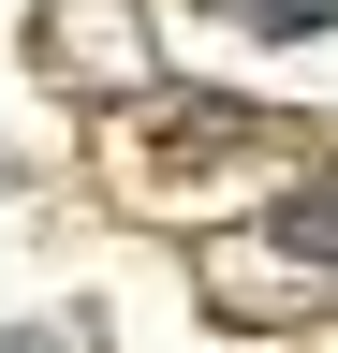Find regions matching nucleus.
<instances>
[{"label":"nucleus","instance_id":"f257e3e1","mask_svg":"<svg viewBox=\"0 0 338 353\" xmlns=\"http://www.w3.org/2000/svg\"><path fill=\"white\" fill-rule=\"evenodd\" d=\"M45 30H59V74H74V88H133V74H147V44H133V0H59Z\"/></svg>","mask_w":338,"mask_h":353},{"label":"nucleus","instance_id":"f03ea898","mask_svg":"<svg viewBox=\"0 0 338 353\" xmlns=\"http://www.w3.org/2000/svg\"><path fill=\"white\" fill-rule=\"evenodd\" d=\"M235 30H265V44H309V30H338V0H221Z\"/></svg>","mask_w":338,"mask_h":353}]
</instances>
